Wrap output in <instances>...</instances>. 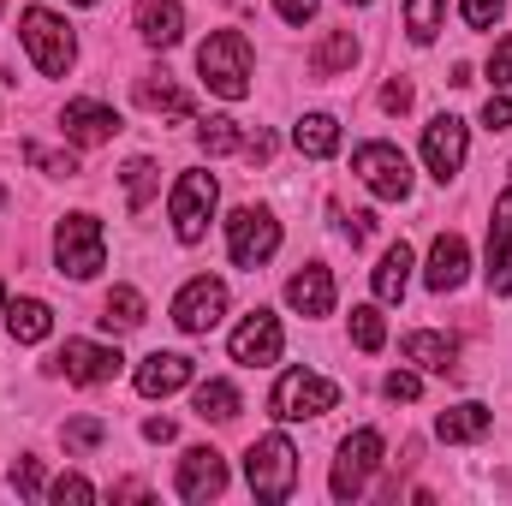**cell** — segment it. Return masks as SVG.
<instances>
[{"instance_id": "13", "label": "cell", "mask_w": 512, "mask_h": 506, "mask_svg": "<svg viewBox=\"0 0 512 506\" xmlns=\"http://www.w3.org/2000/svg\"><path fill=\"white\" fill-rule=\"evenodd\" d=\"M221 489H227V459L215 447H191L179 459V495L185 501H215Z\"/></svg>"}, {"instance_id": "6", "label": "cell", "mask_w": 512, "mask_h": 506, "mask_svg": "<svg viewBox=\"0 0 512 506\" xmlns=\"http://www.w3.org/2000/svg\"><path fill=\"white\" fill-rule=\"evenodd\" d=\"M376 465H382V435H376V429H352V435L340 441V459H334V477H328L334 501H358V495L370 489Z\"/></svg>"}, {"instance_id": "15", "label": "cell", "mask_w": 512, "mask_h": 506, "mask_svg": "<svg viewBox=\"0 0 512 506\" xmlns=\"http://www.w3.org/2000/svg\"><path fill=\"white\" fill-rule=\"evenodd\" d=\"M191 376H197V364H191L185 352H149V358L137 364V393H143V399H167V393H179Z\"/></svg>"}, {"instance_id": "8", "label": "cell", "mask_w": 512, "mask_h": 506, "mask_svg": "<svg viewBox=\"0 0 512 506\" xmlns=\"http://www.w3.org/2000/svg\"><path fill=\"white\" fill-rule=\"evenodd\" d=\"M352 173H358L382 203H405V197H411V161H405L393 143H364V149L352 155Z\"/></svg>"}, {"instance_id": "43", "label": "cell", "mask_w": 512, "mask_h": 506, "mask_svg": "<svg viewBox=\"0 0 512 506\" xmlns=\"http://www.w3.org/2000/svg\"><path fill=\"white\" fill-rule=\"evenodd\" d=\"M316 6H322V0H274V12H280L286 24H304V18H316Z\"/></svg>"}, {"instance_id": "32", "label": "cell", "mask_w": 512, "mask_h": 506, "mask_svg": "<svg viewBox=\"0 0 512 506\" xmlns=\"http://www.w3.org/2000/svg\"><path fill=\"white\" fill-rule=\"evenodd\" d=\"M382 340H387L382 310H376V304H358V310H352V346H358V352H382Z\"/></svg>"}, {"instance_id": "42", "label": "cell", "mask_w": 512, "mask_h": 506, "mask_svg": "<svg viewBox=\"0 0 512 506\" xmlns=\"http://www.w3.org/2000/svg\"><path fill=\"white\" fill-rule=\"evenodd\" d=\"M340 227H346V239H352V245H370V233H376V215H340Z\"/></svg>"}, {"instance_id": "11", "label": "cell", "mask_w": 512, "mask_h": 506, "mask_svg": "<svg viewBox=\"0 0 512 506\" xmlns=\"http://www.w3.org/2000/svg\"><path fill=\"white\" fill-rule=\"evenodd\" d=\"M120 352L114 346H90V340H66L60 352H54V370L66 381H78V387H96V381H114L120 376Z\"/></svg>"}, {"instance_id": "40", "label": "cell", "mask_w": 512, "mask_h": 506, "mask_svg": "<svg viewBox=\"0 0 512 506\" xmlns=\"http://www.w3.org/2000/svg\"><path fill=\"white\" fill-rule=\"evenodd\" d=\"M483 126H489V131H507L512 126V96H489V102H483Z\"/></svg>"}, {"instance_id": "28", "label": "cell", "mask_w": 512, "mask_h": 506, "mask_svg": "<svg viewBox=\"0 0 512 506\" xmlns=\"http://www.w3.org/2000/svg\"><path fill=\"white\" fill-rule=\"evenodd\" d=\"M197 417H203V423H233V417H239V387H233V381H203V387H197Z\"/></svg>"}, {"instance_id": "30", "label": "cell", "mask_w": 512, "mask_h": 506, "mask_svg": "<svg viewBox=\"0 0 512 506\" xmlns=\"http://www.w3.org/2000/svg\"><path fill=\"white\" fill-rule=\"evenodd\" d=\"M137 322H143V292H137V286H114L108 304H102V328H120V334H126Z\"/></svg>"}, {"instance_id": "36", "label": "cell", "mask_w": 512, "mask_h": 506, "mask_svg": "<svg viewBox=\"0 0 512 506\" xmlns=\"http://www.w3.org/2000/svg\"><path fill=\"white\" fill-rule=\"evenodd\" d=\"M382 393H387V399H393V405H411V399L423 393V381L411 376V370H393V376L382 381Z\"/></svg>"}, {"instance_id": "29", "label": "cell", "mask_w": 512, "mask_h": 506, "mask_svg": "<svg viewBox=\"0 0 512 506\" xmlns=\"http://www.w3.org/2000/svg\"><path fill=\"white\" fill-rule=\"evenodd\" d=\"M197 143H203V155H239L251 137L239 131V120H227V114H209V120L197 126Z\"/></svg>"}, {"instance_id": "21", "label": "cell", "mask_w": 512, "mask_h": 506, "mask_svg": "<svg viewBox=\"0 0 512 506\" xmlns=\"http://www.w3.org/2000/svg\"><path fill=\"white\" fill-rule=\"evenodd\" d=\"M137 102L149 108V114H161V120H191V96L167 78V72H149V78H137Z\"/></svg>"}, {"instance_id": "19", "label": "cell", "mask_w": 512, "mask_h": 506, "mask_svg": "<svg viewBox=\"0 0 512 506\" xmlns=\"http://www.w3.org/2000/svg\"><path fill=\"white\" fill-rule=\"evenodd\" d=\"M489 286L512 292V191H501L495 221H489Z\"/></svg>"}, {"instance_id": "9", "label": "cell", "mask_w": 512, "mask_h": 506, "mask_svg": "<svg viewBox=\"0 0 512 506\" xmlns=\"http://www.w3.org/2000/svg\"><path fill=\"white\" fill-rule=\"evenodd\" d=\"M227 251L239 268H262L268 256L280 251V221L268 215V209H239L233 221H227Z\"/></svg>"}, {"instance_id": "1", "label": "cell", "mask_w": 512, "mask_h": 506, "mask_svg": "<svg viewBox=\"0 0 512 506\" xmlns=\"http://www.w3.org/2000/svg\"><path fill=\"white\" fill-rule=\"evenodd\" d=\"M197 72H203V84H209L215 96H227V102L251 96V42H245L239 30H215V36L197 48Z\"/></svg>"}, {"instance_id": "31", "label": "cell", "mask_w": 512, "mask_h": 506, "mask_svg": "<svg viewBox=\"0 0 512 506\" xmlns=\"http://www.w3.org/2000/svg\"><path fill=\"white\" fill-rule=\"evenodd\" d=\"M441 12H447V0H405V30H411V42H435V36H441Z\"/></svg>"}, {"instance_id": "17", "label": "cell", "mask_w": 512, "mask_h": 506, "mask_svg": "<svg viewBox=\"0 0 512 506\" xmlns=\"http://www.w3.org/2000/svg\"><path fill=\"white\" fill-rule=\"evenodd\" d=\"M286 304H292L298 316H328V310H334V274H328L322 262H310L304 274L286 280Z\"/></svg>"}, {"instance_id": "39", "label": "cell", "mask_w": 512, "mask_h": 506, "mask_svg": "<svg viewBox=\"0 0 512 506\" xmlns=\"http://www.w3.org/2000/svg\"><path fill=\"white\" fill-rule=\"evenodd\" d=\"M501 6H507V0H465V24H477V30H489V24L501 18Z\"/></svg>"}, {"instance_id": "35", "label": "cell", "mask_w": 512, "mask_h": 506, "mask_svg": "<svg viewBox=\"0 0 512 506\" xmlns=\"http://www.w3.org/2000/svg\"><path fill=\"white\" fill-rule=\"evenodd\" d=\"M102 435H108V423H102V417H78V423H66V447H72V453L96 447Z\"/></svg>"}, {"instance_id": "37", "label": "cell", "mask_w": 512, "mask_h": 506, "mask_svg": "<svg viewBox=\"0 0 512 506\" xmlns=\"http://www.w3.org/2000/svg\"><path fill=\"white\" fill-rule=\"evenodd\" d=\"M48 495H54L60 506H66V501H72V506H90V501H96V489H90L84 477H60V483H54Z\"/></svg>"}, {"instance_id": "7", "label": "cell", "mask_w": 512, "mask_h": 506, "mask_svg": "<svg viewBox=\"0 0 512 506\" xmlns=\"http://www.w3.org/2000/svg\"><path fill=\"white\" fill-rule=\"evenodd\" d=\"M215 197H221V185H215V173H179V185H173V233H179V245H197L203 233H209V215H215Z\"/></svg>"}, {"instance_id": "23", "label": "cell", "mask_w": 512, "mask_h": 506, "mask_svg": "<svg viewBox=\"0 0 512 506\" xmlns=\"http://www.w3.org/2000/svg\"><path fill=\"white\" fill-rule=\"evenodd\" d=\"M489 423H495V411L465 399V405H447V411L435 417V435H441V441H483Z\"/></svg>"}, {"instance_id": "25", "label": "cell", "mask_w": 512, "mask_h": 506, "mask_svg": "<svg viewBox=\"0 0 512 506\" xmlns=\"http://www.w3.org/2000/svg\"><path fill=\"white\" fill-rule=\"evenodd\" d=\"M6 328H12V340H18V346H36V340H48V334H54V310H48L42 298H18V304L6 310Z\"/></svg>"}, {"instance_id": "14", "label": "cell", "mask_w": 512, "mask_h": 506, "mask_svg": "<svg viewBox=\"0 0 512 506\" xmlns=\"http://www.w3.org/2000/svg\"><path fill=\"white\" fill-rule=\"evenodd\" d=\"M274 358H280V322H274L268 310H256V316H245V322L233 328V364L262 370V364H274Z\"/></svg>"}, {"instance_id": "45", "label": "cell", "mask_w": 512, "mask_h": 506, "mask_svg": "<svg viewBox=\"0 0 512 506\" xmlns=\"http://www.w3.org/2000/svg\"><path fill=\"white\" fill-rule=\"evenodd\" d=\"M143 435H149V441H173V423H167V417H149Z\"/></svg>"}, {"instance_id": "20", "label": "cell", "mask_w": 512, "mask_h": 506, "mask_svg": "<svg viewBox=\"0 0 512 506\" xmlns=\"http://www.w3.org/2000/svg\"><path fill=\"white\" fill-rule=\"evenodd\" d=\"M137 36H143L149 48H173V42L185 36V6H179V0H143V6H137Z\"/></svg>"}, {"instance_id": "27", "label": "cell", "mask_w": 512, "mask_h": 506, "mask_svg": "<svg viewBox=\"0 0 512 506\" xmlns=\"http://www.w3.org/2000/svg\"><path fill=\"white\" fill-rule=\"evenodd\" d=\"M405 286H411V245L399 239V245L382 256V268H376V298H382V304H399Z\"/></svg>"}, {"instance_id": "26", "label": "cell", "mask_w": 512, "mask_h": 506, "mask_svg": "<svg viewBox=\"0 0 512 506\" xmlns=\"http://www.w3.org/2000/svg\"><path fill=\"white\" fill-rule=\"evenodd\" d=\"M352 60H358V42H352V30H334V36H322V42H316V54H310V72H316V78H340Z\"/></svg>"}, {"instance_id": "41", "label": "cell", "mask_w": 512, "mask_h": 506, "mask_svg": "<svg viewBox=\"0 0 512 506\" xmlns=\"http://www.w3.org/2000/svg\"><path fill=\"white\" fill-rule=\"evenodd\" d=\"M489 78H495L501 90H507V84H512V36H507V42H501V48H495V54H489Z\"/></svg>"}, {"instance_id": "46", "label": "cell", "mask_w": 512, "mask_h": 506, "mask_svg": "<svg viewBox=\"0 0 512 506\" xmlns=\"http://www.w3.org/2000/svg\"><path fill=\"white\" fill-rule=\"evenodd\" d=\"M0 310H6V286H0Z\"/></svg>"}, {"instance_id": "3", "label": "cell", "mask_w": 512, "mask_h": 506, "mask_svg": "<svg viewBox=\"0 0 512 506\" xmlns=\"http://www.w3.org/2000/svg\"><path fill=\"white\" fill-rule=\"evenodd\" d=\"M245 477H251L256 501H286L298 489V447L286 435H262L245 453Z\"/></svg>"}, {"instance_id": "48", "label": "cell", "mask_w": 512, "mask_h": 506, "mask_svg": "<svg viewBox=\"0 0 512 506\" xmlns=\"http://www.w3.org/2000/svg\"><path fill=\"white\" fill-rule=\"evenodd\" d=\"M352 6H370V0H352Z\"/></svg>"}, {"instance_id": "24", "label": "cell", "mask_w": 512, "mask_h": 506, "mask_svg": "<svg viewBox=\"0 0 512 506\" xmlns=\"http://www.w3.org/2000/svg\"><path fill=\"white\" fill-rule=\"evenodd\" d=\"M292 143H298V155L328 161V155L340 149V120H334V114H304V120L292 126Z\"/></svg>"}, {"instance_id": "12", "label": "cell", "mask_w": 512, "mask_h": 506, "mask_svg": "<svg viewBox=\"0 0 512 506\" xmlns=\"http://www.w3.org/2000/svg\"><path fill=\"white\" fill-rule=\"evenodd\" d=\"M423 161H429V173L447 185V179L465 167V120H453V114H435V120L423 126Z\"/></svg>"}, {"instance_id": "18", "label": "cell", "mask_w": 512, "mask_h": 506, "mask_svg": "<svg viewBox=\"0 0 512 506\" xmlns=\"http://www.w3.org/2000/svg\"><path fill=\"white\" fill-rule=\"evenodd\" d=\"M465 268H471L465 239H459V233H441V239H435V251H429L423 280H429V292H453V286H465Z\"/></svg>"}, {"instance_id": "5", "label": "cell", "mask_w": 512, "mask_h": 506, "mask_svg": "<svg viewBox=\"0 0 512 506\" xmlns=\"http://www.w3.org/2000/svg\"><path fill=\"white\" fill-rule=\"evenodd\" d=\"M54 262H60V274L90 280V274L108 262L102 221H96V215H66V221H60V233H54Z\"/></svg>"}, {"instance_id": "44", "label": "cell", "mask_w": 512, "mask_h": 506, "mask_svg": "<svg viewBox=\"0 0 512 506\" xmlns=\"http://www.w3.org/2000/svg\"><path fill=\"white\" fill-rule=\"evenodd\" d=\"M382 108L387 114H405V108H411V84H405V78H393V84L382 90Z\"/></svg>"}, {"instance_id": "10", "label": "cell", "mask_w": 512, "mask_h": 506, "mask_svg": "<svg viewBox=\"0 0 512 506\" xmlns=\"http://www.w3.org/2000/svg\"><path fill=\"white\" fill-rule=\"evenodd\" d=\"M221 316H227V280H215V274H197L173 298V322L185 334H209V328H221Z\"/></svg>"}, {"instance_id": "33", "label": "cell", "mask_w": 512, "mask_h": 506, "mask_svg": "<svg viewBox=\"0 0 512 506\" xmlns=\"http://www.w3.org/2000/svg\"><path fill=\"white\" fill-rule=\"evenodd\" d=\"M149 197H155V161H143V155H137V161L126 167V203H131V209H143Z\"/></svg>"}, {"instance_id": "34", "label": "cell", "mask_w": 512, "mask_h": 506, "mask_svg": "<svg viewBox=\"0 0 512 506\" xmlns=\"http://www.w3.org/2000/svg\"><path fill=\"white\" fill-rule=\"evenodd\" d=\"M24 161H30V167H42L48 179H72V173H78V161H72V155H54V149H42V143H30V149H24Z\"/></svg>"}, {"instance_id": "38", "label": "cell", "mask_w": 512, "mask_h": 506, "mask_svg": "<svg viewBox=\"0 0 512 506\" xmlns=\"http://www.w3.org/2000/svg\"><path fill=\"white\" fill-rule=\"evenodd\" d=\"M12 489H18V495H42V465H36V459H18V465H12Z\"/></svg>"}, {"instance_id": "4", "label": "cell", "mask_w": 512, "mask_h": 506, "mask_svg": "<svg viewBox=\"0 0 512 506\" xmlns=\"http://www.w3.org/2000/svg\"><path fill=\"white\" fill-rule=\"evenodd\" d=\"M274 417L280 423H304V417H322V411H334L340 405V387L328 376H316V370H286V376L274 381Z\"/></svg>"}, {"instance_id": "2", "label": "cell", "mask_w": 512, "mask_h": 506, "mask_svg": "<svg viewBox=\"0 0 512 506\" xmlns=\"http://www.w3.org/2000/svg\"><path fill=\"white\" fill-rule=\"evenodd\" d=\"M18 36H24V48H30V60H36V72H42V78H66V72H72L78 42H72V30H66V18H60V12L30 6V12L18 18Z\"/></svg>"}, {"instance_id": "22", "label": "cell", "mask_w": 512, "mask_h": 506, "mask_svg": "<svg viewBox=\"0 0 512 506\" xmlns=\"http://www.w3.org/2000/svg\"><path fill=\"white\" fill-rule=\"evenodd\" d=\"M405 364H417V370H429V376H453L459 346H453L447 334H405Z\"/></svg>"}, {"instance_id": "47", "label": "cell", "mask_w": 512, "mask_h": 506, "mask_svg": "<svg viewBox=\"0 0 512 506\" xmlns=\"http://www.w3.org/2000/svg\"><path fill=\"white\" fill-rule=\"evenodd\" d=\"M72 6H96V0H72Z\"/></svg>"}, {"instance_id": "16", "label": "cell", "mask_w": 512, "mask_h": 506, "mask_svg": "<svg viewBox=\"0 0 512 506\" xmlns=\"http://www.w3.org/2000/svg\"><path fill=\"white\" fill-rule=\"evenodd\" d=\"M60 131L72 137V143H108L114 131H120V114L108 108V102H66V114H60Z\"/></svg>"}]
</instances>
